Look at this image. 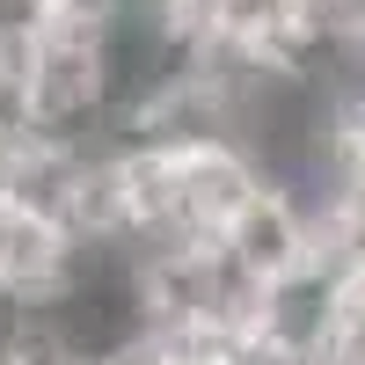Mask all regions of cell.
Segmentation results:
<instances>
[{
  "label": "cell",
  "instance_id": "8992f818",
  "mask_svg": "<svg viewBox=\"0 0 365 365\" xmlns=\"http://www.w3.org/2000/svg\"><path fill=\"white\" fill-rule=\"evenodd\" d=\"M117 0H37V15H81V22H110Z\"/></svg>",
  "mask_w": 365,
  "mask_h": 365
},
{
  "label": "cell",
  "instance_id": "3957f363",
  "mask_svg": "<svg viewBox=\"0 0 365 365\" xmlns=\"http://www.w3.org/2000/svg\"><path fill=\"white\" fill-rule=\"evenodd\" d=\"M66 270H73V241L51 220H37V212L0 197V292L44 307V299L66 285Z\"/></svg>",
  "mask_w": 365,
  "mask_h": 365
},
{
  "label": "cell",
  "instance_id": "52a82bcc",
  "mask_svg": "<svg viewBox=\"0 0 365 365\" xmlns=\"http://www.w3.org/2000/svg\"><path fill=\"white\" fill-rule=\"evenodd\" d=\"M358 37H365V22H358Z\"/></svg>",
  "mask_w": 365,
  "mask_h": 365
},
{
  "label": "cell",
  "instance_id": "6da1fadb",
  "mask_svg": "<svg viewBox=\"0 0 365 365\" xmlns=\"http://www.w3.org/2000/svg\"><path fill=\"white\" fill-rule=\"evenodd\" d=\"M344 299H351V285L336 278V270L307 263V270H292V278H278L263 292L256 336L278 344V351H292V358L329 365V358H336V329H344Z\"/></svg>",
  "mask_w": 365,
  "mask_h": 365
},
{
  "label": "cell",
  "instance_id": "5b68a950",
  "mask_svg": "<svg viewBox=\"0 0 365 365\" xmlns=\"http://www.w3.org/2000/svg\"><path fill=\"white\" fill-rule=\"evenodd\" d=\"M15 365H81V358H73V351H66V344H58L51 329L37 322V329H29V344L15 351Z\"/></svg>",
  "mask_w": 365,
  "mask_h": 365
},
{
  "label": "cell",
  "instance_id": "7a4b0ae2",
  "mask_svg": "<svg viewBox=\"0 0 365 365\" xmlns=\"http://www.w3.org/2000/svg\"><path fill=\"white\" fill-rule=\"evenodd\" d=\"M220 249H227V256H234V263L270 292L278 278H292V270H307V263H314V227H307V212H299L292 197L263 190V197L227 227Z\"/></svg>",
  "mask_w": 365,
  "mask_h": 365
},
{
  "label": "cell",
  "instance_id": "277c9868",
  "mask_svg": "<svg viewBox=\"0 0 365 365\" xmlns=\"http://www.w3.org/2000/svg\"><path fill=\"white\" fill-rule=\"evenodd\" d=\"M29 329H37V307H29V299H8V292H0V365H15V351L29 344Z\"/></svg>",
  "mask_w": 365,
  "mask_h": 365
}]
</instances>
